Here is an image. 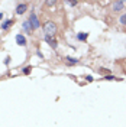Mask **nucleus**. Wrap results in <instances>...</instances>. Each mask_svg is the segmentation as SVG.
I'll return each instance as SVG.
<instances>
[{"label": "nucleus", "mask_w": 126, "mask_h": 127, "mask_svg": "<svg viewBox=\"0 0 126 127\" xmlns=\"http://www.w3.org/2000/svg\"><path fill=\"white\" fill-rule=\"evenodd\" d=\"M44 33H45V36H49V38H54L55 35H57V25L54 23V22H46L45 25H44Z\"/></svg>", "instance_id": "f257e3e1"}, {"label": "nucleus", "mask_w": 126, "mask_h": 127, "mask_svg": "<svg viewBox=\"0 0 126 127\" xmlns=\"http://www.w3.org/2000/svg\"><path fill=\"white\" fill-rule=\"evenodd\" d=\"M29 23H30L32 29H38V27H39V20H38V17H36L35 13L30 14V17H29Z\"/></svg>", "instance_id": "f03ea898"}, {"label": "nucleus", "mask_w": 126, "mask_h": 127, "mask_svg": "<svg viewBox=\"0 0 126 127\" xmlns=\"http://www.w3.org/2000/svg\"><path fill=\"white\" fill-rule=\"evenodd\" d=\"M16 42H17V45H20V46H25L26 45V39H25V36L23 35H16Z\"/></svg>", "instance_id": "7ed1b4c3"}, {"label": "nucleus", "mask_w": 126, "mask_h": 127, "mask_svg": "<svg viewBox=\"0 0 126 127\" xmlns=\"http://www.w3.org/2000/svg\"><path fill=\"white\" fill-rule=\"evenodd\" d=\"M123 6H125V3H123V1H115V3H113V10H115V12L123 10Z\"/></svg>", "instance_id": "20e7f679"}, {"label": "nucleus", "mask_w": 126, "mask_h": 127, "mask_svg": "<svg viewBox=\"0 0 126 127\" xmlns=\"http://www.w3.org/2000/svg\"><path fill=\"white\" fill-rule=\"evenodd\" d=\"M26 12V4L25 3H22V4H19L17 7H16V13L17 14H22V13H25Z\"/></svg>", "instance_id": "39448f33"}, {"label": "nucleus", "mask_w": 126, "mask_h": 127, "mask_svg": "<svg viewBox=\"0 0 126 127\" xmlns=\"http://www.w3.org/2000/svg\"><path fill=\"white\" fill-rule=\"evenodd\" d=\"M45 40H46V42H48V43L51 45V48H54V49L57 48V42L54 40V38H49V36H45Z\"/></svg>", "instance_id": "423d86ee"}, {"label": "nucleus", "mask_w": 126, "mask_h": 127, "mask_svg": "<svg viewBox=\"0 0 126 127\" xmlns=\"http://www.w3.org/2000/svg\"><path fill=\"white\" fill-rule=\"evenodd\" d=\"M12 23H13V20H12V19H9V20H4V22L1 23V29H4V30H6V29L9 27V25H12Z\"/></svg>", "instance_id": "0eeeda50"}, {"label": "nucleus", "mask_w": 126, "mask_h": 127, "mask_svg": "<svg viewBox=\"0 0 126 127\" xmlns=\"http://www.w3.org/2000/svg\"><path fill=\"white\" fill-rule=\"evenodd\" d=\"M87 36H89V33H78V35H77V39H78V40H86Z\"/></svg>", "instance_id": "6e6552de"}, {"label": "nucleus", "mask_w": 126, "mask_h": 127, "mask_svg": "<svg viewBox=\"0 0 126 127\" xmlns=\"http://www.w3.org/2000/svg\"><path fill=\"white\" fill-rule=\"evenodd\" d=\"M65 59H67V62H70V64H77V62H78L77 58H71V56H67Z\"/></svg>", "instance_id": "1a4fd4ad"}, {"label": "nucleus", "mask_w": 126, "mask_h": 127, "mask_svg": "<svg viewBox=\"0 0 126 127\" xmlns=\"http://www.w3.org/2000/svg\"><path fill=\"white\" fill-rule=\"evenodd\" d=\"M23 27H25V29H26L28 32H30V30H32V26H30V23H29V20L23 23Z\"/></svg>", "instance_id": "9d476101"}, {"label": "nucleus", "mask_w": 126, "mask_h": 127, "mask_svg": "<svg viewBox=\"0 0 126 127\" xmlns=\"http://www.w3.org/2000/svg\"><path fill=\"white\" fill-rule=\"evenodd\" d=\"M120 23L122 25H126V14H122L120 16Z\"/></svg>", "instance_id": "9b49d317"}, {"label": "nucleus", "mask_w": 126, "mask_h": 127, "mask_svg": "<svg viewBox=\"0 0 126 127\" xmlns=\"http://www.w3.org/2000/svg\"><path fill=\"white\" fill-rule=\"evenodd\" d=\"M30 69H32V67H26V68L23 69V74H26V75H28V74L30 72Z\"/></svg>", "instance_id": "f8f14e48"}, {"label": "nucleus", "mask_w": 126, "mask_h": 127, "mask_svg": "<svg viewBox=\"0 0 126 127\" xmlns=\"http://www.w3.org/2000/svg\"><path fill=\"white\" fill-rule=\"evenodd\" d=\"M104 80H107V81H112V80H116V78H115L113 75H106V77H104Z\"/></svg>", "instance_id": "ddd939ff"}, {"label": "nucleus", "mask_w": 126, "mask_h": 127, "mask_svg": "<svg viewBox=\"0 0 126 127\" xmlns=\"http://www.w3.org/2000/svg\"><path fill=\"white\" fill-rule=\"evenodd\" d=\"M86 80H87V81H89V82H91V81H93V77H91V75H89V77H87V78H86Z\"/></svg>", "instance_id": "4468645a"}]
</instances>
